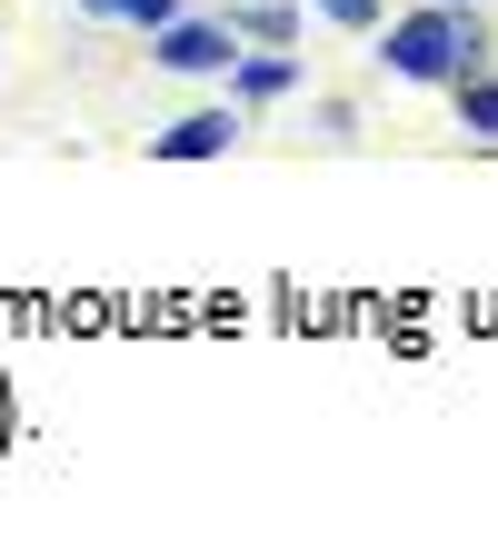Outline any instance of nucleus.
Segmentation results:
<instances>
[{
    "mask_svg": "<svg viewBox=\"0 0 498 558\" xmlns=\"http://www.w3.org/2000/svg\"><path fill=\"white\" fill-rule=\"evenodd\" d=\"M230 70H240V100H279V90L300 81V70L279 60V50H259V60H230Z\"/></svg>",
    "mask_w": 498,
    "mask_h": 558,
    "instance_id": "obj_5",
    "label": "nucleus"
},
{
    "mask_svg": "<svg viewBox=\"0 0 498 558\" xmlns=\"http://www.w3.org/2000/svg\"><path fill=\"white\" fill-rule=\"evenodd\" d=\"M459 130H478V140H498V81H478V70H459Z\"/></svg>",
    "mask_w": 498,
    "mask_h": 558,
    "instance_id": "obj_4",
    "label": "nucleus"
},
{
    "mask_svg": "<svg viewBox=\"0 0 498 558\" xmlns=\"http://www.w3.org/2000/svg\"><path fill=\"white\" fill-rule=\"evenodd\" d=\"M230 31H240V40H290V31H300V11H279V0H259V11H240Z\"/></svg>",
    "mask_w": 498,
    "mask_h": 558,
    "instance_id": "obj_7",
    "label": "nucleus"
},
{
    "mask_svg": "<svg viewBox=\"0 0 498 558\" xmlns=\"http://www.w3.org/2000/svg\"><path fill=\"white\" fill-rule=\"evenodd\" d=\"M81 11H100V21H139V31H160V21H180V0H81Z\"/></svg>",
    "mask_w": 498,
    "mask_h": 558,
    "instance_id": "obj_6",
    "label": "nucleus"
},
{
    "mask_svg": "<svg viewBox=\"0 0 498 558\" xmlns=\"http://www.w3.org/2000/svg\"><path fill=\"white\" fill-rule=\"evenodd\" d=\"M160 70H230L240 60V31L230 21H160Z\"/></svg>",
    "mask_w": 498,
    "mask_h": 558,
    "instance_id": "obj_2",
    "label": "nucleus"
},
{
    "mask_svg": "<svg viewBox=\"0 0 498 558\" xmlns=\"http://www.w3.org/2000/svg\"><path fill=\"white\" fill-rule=\"evenodd\" d=\"M478 50H488V31L459 11V0H429V11H409V21H389V70L399 81H459V70H478Z\"/></svg>",
    "mask_w": 498,
    "mask_h": 558,
    "instance_id": "obj_1",
    "label": "nucleus"
},
{
    "mask_svg": "<svg viewBox=\"0 0 498 558\" xmlns=\"http://www.w3.org/2000/svg\"><path fill=\"white\" fill-rule=\"evenodd\" d=\"M319 11H329L339 31H369V21H379V0H319Z\"/></svg>",
    "mask_w": 498,
    "mask_h": 558,
    "instance_id": "obj_8",
    "label": "nucleus"
},
{
    "mask_svg": "<svg viewBox=\"0 0 498 558\" xmlns=\"http://www.w3.org/2000/svg\"><path fill=\"white\" fill-rule=\"evenodd\" d=\"M230 140H240V120H230V110H190V120H170V130L150 140V150H160V160H220Z\"/></svg>",
    "mask_w": 498,
    "mask_h": 558,
    "instance_id": "obj_3",
    "label": "nucleus"
}]
</instances>
